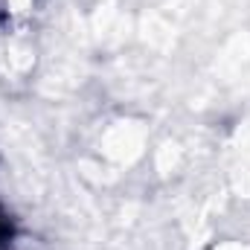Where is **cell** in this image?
Instances as JSON below:
<instances>
[{
  "label": "cell",
  "mask_w": 250,
  "mask_h": 250,
  "mask_svg": "<svg viewBox=\"0 0 250 250\" xmlns=\"http://www.w3.org/2000/svg\"><path fill=\"white\" fill-rule=\"evenodd\" d=\"M0 3H3V9H6L12 18H23V15H29L32 6H35V0H0Z\"/></svg>",
  "instance_id": "1"
}]
</instances>
